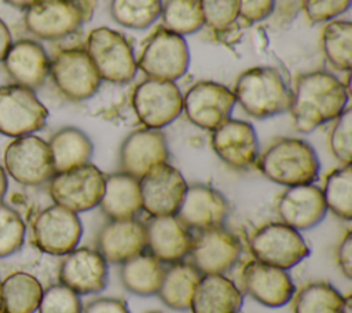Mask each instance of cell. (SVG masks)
<instances>
[{
    "instance_id": "cell-51",
    "label": "cell",
    "mask_w": 352,
    "mask_h": 313,
    "mask_svg": "<svg viewBox=\"0 0 352 313\" xmlns=\"http://www.w3.org/2000/svg\"><path fill=\"white\" fill-rule=\"evenodd\" d=\"M0 313H4V312H3V310H0Z\"/></svg>"
},
{
    "instance_id": "cell-4",
    "label": "cell",
    "mask_w": 352,
    "mask_h": 313,
    "mask_svg": "<svg viewBox=\"0 0 352 313\" xmlns=\"http://www.w3.org/2000/svg\"><path fill=\"white\" fill-rule=\"evenodd\" d=\"M85 52L100 80L125 84L136 74L138 66L133 49L128 40L117 30L106 26L91 30L87 37Z\"/></svg>"
},
{
    "instance_id": "cell-22",
    "label": "cell",
    "mask_w": 352,
    "mask_h": 313,
    "mask_svg": "<svg viewBox=\"0 0 352 313\" xmlns=\"http://www.w3.org/2000/svg\"><path fill=\"white\" fill-rule=\"evenodd\" d=\"M326 211L322 189L312 183L287 187L276 202L280 222L297 231L314 228L324 218Z\"/></svg>"
},
{
    "instance_id": "cell-2",
    "label": "cell",
    "mask_w": 352,
    "mask_h": 313,
    "mask_svg": "<svg viewBox=\"0 0 352 313\" xmlns=\"http://www.w3.org/2000/svg\"><path fill=\"white\" fill-rule=\"evenodd\" d=\"M256 163L264 177L285 187L311 184L320 170L314 147L296 137L275 140L257 156Z\"/></svg>"
},
{
    "instance_id": "cell-40",
    "label": "cell",
    "mask_w": 352,
    "mask_h": 313,
    "mask_svg": "<svg viewBox=\"0 0 352 313\" xmlns=\"http://www.w3.org/2000/svg\"><path fill=\"white\" fill-rule=\"evenodd\" d=\"M205 25L221 30L239 18V0H199Z\"/></svg>"
},
{
    "instance_id": "cell-7",
    "label": "cell",
    "mask_w": 352,
    "mask_h": 313,
    "mask_svg": "<svg viewBox=\"0 0 352 313\" xmlns=\"http://www.w3.org/2000/svg\"><path fill=\"white\" fill-rule=\"evenodd\" d=\"M133 111L146 128L161 129L183 111V95L173 81L147 78L132 93Z\"/></svg>"
},
{
    "instance_id": "cell-30",
    "label": "cell",
    "mask_w": 352,
    "mask_h": 313,
    "mask_svg": "<svg viewBox=\"0 0 352 313\" xmlns=\"http://www.w3.org/2000/svg\"><path fill=\"white\" fill-rule=\"evenodd\" d=\"M164 268L153 254L140 253L122 262L120 277L122 286L132 294L150 297L158 292Z\"/></svg>"
},
{
    "instance_id": "cell-48",
    "label": "cell",
    "mask_w": 352,
    "mask_h": 313,
    "mask_svg": "<svg viewBox=\"0 0 352 313\" xmlns=\"http://www.w3.org/2000/svg\"><path fill=\"white\" fill-rule=\"evenodd\" d=\"M352 312V297L348 294L344 297V303H342V313H351Z\"/></svg>"
},
{
    "instance_id": "cell-13",
    "label": "cell",
    "mask_w": 352,
    "mask_h": 313,
    "mask_svg": "<svg viewBox=\"0 0 352 313\" xmlns=\"http://www.w3.org/2000/svg\"><path fill=\"white\" fill-rule=\"evenodd\" d=\"M235 96L226 85L198 81L183 95V111L195 126L213 130L231 118Z\"/></svg>"
},
{
    "instance_id": "cell-10",
    "label": "cell",
    "mask_w": 352,
    "mask_h": 313,
    "mask_svg": "<svg viewBox=\"0 0 352 313\" xmlns=\"http://www.w3.org/2000/svg\"><path fill=\"white\" fill-rule=\"evenodd\" d=\"M48 118L47 107L33 89L16 84L0 86V133L21 137L40 130Z\"/></svg>"
},
{
    "instance_id": "cell-18",
    "label": "cell",
    "mask_w": 352,
    "mask_h": 313,
    "mask_svg": "<svg viewBox=\"0 0 352 313\" xmlns=\"http://www.w3.org/2000/svg\"><path fill=\"white\" fill-rule=\"evenodd\" d=\"M59 280L78 295L100 292L107 284V261L96 248L76 247L62 259Z\"/></svg>"
},
{
    "instance_id": "cell-34",
    "label": "cell",
    "mask_w": 352,
    "mask_h": 313,
    "mask_svg": "<svg viewBox=\"0 0 352 313\" xmlns=\"http://www.w3.org/2000/svg\"><path fill=\"white\" fill-rule=\"evenodd\" d=\"M327 210L338 218L349 221L352 218V167L342 165L330 172L324 178L322 189Z\"/></svg>"
},
{
    "instance_id": "cell-25",
    "label": "cell",
    "mask_w": 352,
    "mask_h": 313,
    "mask_svg": "<svg viewBox=\"0 0 352 313\" xmlns=\"http://www.w3.org/2000/svg\"><path fill=\"white\" fill-rule=\"evenodd\" d=\"M1 62L8 77L16 85L29 89L41 86L50 73V59L45 49L28 38L12 43Z\"/></svg>"
},
{
    "instance_id": "cell-28",
    "label": "cell",
    "mask_w": 352,
    "mask_h": 313,
    "mask_svg": "<svg viewBox=\"0 0 352 313\" xmlns=\"http://www.w3.org/2000/svg\"><path fill=\"white\" fill-rule=\"evenodd\" d=\"M55 173L66 172L89 163L94 154L91 139L78 128L65 126L56 130L48 141Z\"/></svg>"
},
{
    "instance_id": "cell-23",
    "label": "cell",
    "mask_w": 352,
    "mask_h": 313,
    "mask_svg": "<svg viewBox=\"0 0 352 313\" xmlns=\"http://www.w3.org/2000/svg\"><path fill=\"white\" fill-rule=\"evenodd\" d=\"M144 228L146 247L161 262L175 264L190 254L192 235L175 214L153 217Z\"/></svg>"
},
{
    "instance_id": "cell-50",
    "label": "cell",
    "mask_w": 352,
    "mask_h": 313,
    "mask_svg": "<svg viewBox=\"0 0 352 313\" xmlns=\"http://www.w3.org/2000/svg\"><path fill=\"white\" fill-rule=\"evenodd\" d=\"M146 313H162V312H160V310H148Z\"/></svg>"
},
{
    "instance_id": "cell-44",
    "label": "cell",
    "mask_w": 352,
    "mask_h": 313,
    "mask_svg": "<svg viewBox=\"0 0 352 313\" xmlns=\"http://www.w3.org/2000/svg\"><path fill=\"white\" fill-rule=\"evenodd\" d=\"M336 258L340 270L344 273L346 279L352 277V232L348 231L344 237L341 239L337 251Z\"/></svg>"
},
{
    "instance_id": "cell-35",
    "label": "cell",
    "mask_w": 352,
    "mask_h": 313,
    "mask_svg": "<svg viewBox=\"0 0 352 313\" xmlns=\"http://www.w3.org/2000/svg\"><path fill=\"white\" fill-rule=\"evenodd\" d=\"M160 16L164 29L182 37L198 32L205 25L199 0H166Z\"/></svg>"
},
{
    "instance_id": "cell-42",
    "label": "cell",
    "mask_w": 352,
    "mask_h": 313,
    "mask_svg": "<svg viewBox=\"0 0 352 313\" xmlns=\"http://www.w3.org/2000/svg\"><path fill=\"white\" fill-rule=\"evenodd\" d=\"M275 8V0H239V18L256 23L267 16Z\"/></svg>"
},
{
    "instance_id": "cell-11",
    "label": "cell",
    "mask_w": 352,
    "mask_h": 313,
    "mask_svg": "<svg viewBox=\"0 0 352 313\" xmlns=\"http://www.w3.org/2000/svg\"><path fill=\"white\" fill-rule=\"evenodd\" d=\"M32 235L34 244L43 253L66 255L77 247L82 225L77 213L54 203L34 217Z\"/></svg>"
},
{
    "instance_id": "cell-43",
    "label": "cell",
    "mask_w": 352,
    "mask_h": 313,
    "mask_svg": "<svg viewBox=\"0 0 352 313\" xmlns=\"http://www.w3.org/2000/svg\"><path fill=\"white\" fill-rule=\"evenodd\" d=\"M81 313H131L126 303L118 298H98L91 301Z\"/></svg>"
},
{
    "instance_id": "cell-47",
    "label": "cell",
    "mask_w": 352,
    "mask_h": 313,
    "mask_svg": "<svg viewBox=\"0 0 352 313\" xmlns=\"http://www.w3.org/2000/svg\"><path fill=\"white\" fill-rule=\"evenodd\" d=\"M6 192H7V174H6V170L0 166V202L4 198Z\"/></svg>"
},
{
    "instance_id": "cell-36",
    "label": "cell",
    "mask_w": 352,
    "mask_h": 313,
    "mask_svg": "<svg viewBox=\"0 0 352 313\" xmlns=\"http://www.w3.org/2000/svg\"><path fill=\"white\" fill-rule=\"evenodd\" d=\"M162 0H110V15L128 29H147L161 15Z\"/></svg>"
},
{
    "instance_id": "cell-3",
    "label": "cell",
    "mask_w": 352,
    "mask_h": 313,
    "mask_svg": "<svg viewBox=\"0 0 352 313\" xmlns=\"http://www.w3.org/2000/svg\"><path fill=\"white\" fill-rule=\"evenodd\" d=\"M235 102L253 118H268L289 110L292 92L282 74L271 66H258L239 74L234 86Z\"/></svg>"
},
{
    "instance_id": "cell-9",
    "label": "cell",
    "mask_w": 352,
    "mask_h": 313,
    "mask_svg": "<svg viewBox=\"0 0 352 313\" xmlns=\"http://www.w3.org/2000/svg\"><path fill=\"white\" fill-rule=\"evenodd\" d=\"M6 172L19 184L40 185L55 174L48 143L34 135L15 137L4 150Z\"/></svg>"
},
{
    "instance_id": "cell-41",
    "label": "cell",
    "mask_w": 352,
    "mask_h": 313,
    "mask_svg": "<svg viewBox=\"0 0 352 313\" xmlns=\"http://www.w3.org/2000/svg\"><path fill=\"white\" fill-rule=\"evenodd\" d=\"M351 5V0H304L302 8L305 16L314 22H329L345 12Z\"/></svg>"
},
{
    "instance_id": "cell-16",
    "label": "cell",
    "mask_w": 352,
    "mask_h": 313,
    "mask_svg": "<svg viewBox=\"0 0 352 313\" xmlns=\"http://www.w3.org/2000/svg\"><path fill=\"white\" fill-rule=\"evenodd\" d=\"M242 251L239 239L223 227L201 231L192 237L190 255L192 265L202 275H223L238 261Z\"/></svg>"
},
{
    "instance_id": "cell-1",
    "label": "cell",
    "mask_w": 352,
    "mask_h": 313,
    "mask_svg": "<svg viewBox=\"0 0 352 313\" xmlns=\"http://www.w3.org/2000/svg\"><path fill=\"white\" fill-rule=\"evenodd\" d=\"M346 86L327 71H311L302 74L292 92L289 111L294 128L301 133H309L318 126L336 119L348 104Z\"/></svg>"
},
{
    "instance_id": "cell-20",
    "label": "cell",
    "mask_w": 352,
    "mask_h": 313,
    "mask_svg": "<svg viewBox=\"0 0 352 313\" xmlns=\"http://www.w3.org/2000/svg\"><path fill=\"white\" fill-rule=\"evenodd\" d=\"M228 210V202L220 191L205 184H192L187 187L175 216L188 229L206 231L223 227Z\"/></svg>"
},
{
    "instance_id": "cell-32",
    "label": "cell",
    "mask_w": 352,
    "mask_h": 313,
    "mask_svg": "<svg viewBox=\"0 0 352 313\" xmlns=\"http://www.w3.org/2000/svg\"><path fill=\"white\" fill-rule=\"evenodd\" d=\"M292 299L293 313H342L344 297L326 281L305 284Z\"/></svg>"
},
{
    "instance_id": "cell-14",
    "label": "cell",
    "mask_w": 352,
    "mask_h": 313,
    "mask_svg": "<svg viewBox=\"0 0 352 313\" xmlns=\"http://www.w3.org/2000/svg\"><path fill=\"white\" fill-rule=\"evenodd\" d=\"M183 174L168 162L139 178L142 209L151 217L176 214L187 189Z\"/></svg>"
},
{
    "instance_id": "cell-45",
    "label": "cell",
    "mask_w": 352,
    "mask_h": 313,
    "mask_svg": "<svg viewBox=\"0 0 352 313\" xmlns=\"http://www.w3.org/2000/svg\"><path fill=\"white\" fill-rule=\"evenodd\" d=\"M11 44H12V40H11L10 29L3 22V19H0V62L4 59V56H6L7 51L10 49Z\"/></svg>"
},
{
    "instance_id": "cell-29",
    "label": "cell",
    "mask_w": 352,
    "mask_h": 313,
    "mask_svg": "<svg viewBox=\"0 0 352 313\" xmlns=\"http://www.w3.org/2000/svg\"><path fill=\"white\" fill-rule=\"evenodd\" d=\"M199 279L201 273L192 264L175 262L164 272L157 294L168 308L187 310Z\"/></svg>"
},
{
    "instance_id": "cell-6",
    "label": "cell",
    "mask_w": 352,
    "mask_h": 313,
    "mask_svg": "<svg viewBox=\"0 0 352 313\" xmlns=\"http://www.w3.org/2000/svg\"><path fill=\"white\" fill-rule=\"evenodd\" d=\"M136 66L148 78L175 82L188 70V45L184 37L166 29H160L146 43Z\"/></svg>"
},
{
    "instance_id": "cell-27",
    "label": "cell",
    "mask_w": 352,
    "mask_h": 313,
    "mask_svg": "<svg viewBox=\"0 0 352 313\" xmlns=\"http://www.w3.org/2000/svg\"><path fill=\"white\" fill-rule=\"evenodd\" d=\"M99 206L110 220L135 218L142 210L139 180L124 172L104 176Z\"/></svg>"
},
{
    "instance_id": "cell-19",
    "label": "cell",
    "mask_w": 352,
    "mask_h": 313,
    "mask_svg": "<svg viewBox=\"0 0 352 313\" xmlns=\"http://www.w3.org/2000/svg\"><path fill=\"white\" fill-rule=\"evenodd\" d=\"M210 146L214 154L230 167L246 169L256 163L258 139L254 128L241 119H227L212 130Z\"/></svg>"
},
{
    "instance_id": "cell-5",
    "label": "cell",
    "mask_w": 352,
    "mask_h": 313,
    "mask_svg": "<svg viewBox=\"0 0 352 313\" xmlns=\"http://www.w3.org/2000/svg\"><path fill=\"white\" fill-rule=\"evenodd\" d=\"M256 261L280 269H290L309 255V247L300 232L283 222H267L249 239Z\"/></svg>"
},
{
    "instance_id": "cell-38",
    "label": "cell",
    "mask_w": 352,
    "mask_h": 313,
    "mask_svg": "<svg viewBox=\"0 0 352 313\" xmlns=\"http://www.w3.org/2000/svg\"><path fill=\"white\" fill-rule=\"evenodd\" d=\"M37 310L38 313H81L82 305L78 294L59 283L43 290Z\"/></svg>"
},
{
    "instance_id": "cell-21",
    "label": "cell",
    "mask_w": 352,
    "mask_h": 313,
    "mask_svg": "<svg viewBox=\"0 0 352 313\" xmlns=\"http://www.w3.org/2000/svg\"><path fill=\"white\" fill-rule=\"evenodd\" d=\"M245 291L258 303L268 308H280L292 301L294 284L285 269L249 261L242 270Z\"/></svg>"
},
{
    "instance_id": "cell-26",
    "label": "cell",
    "mask_w": 352,
    "mask_h": 313,
    "mask_svg": "<svg viewBox=\"0 0 352 313\" xmlns=\"http://www.w3.org/2000/svg\"><path fill=\"white\" fill-rule=\"evenodd\" d=\"M243 305L241 290L224 275L201 276L190 303L192 313H239Z\"/></svg>"
},
{
    "instance_id": "cell-37",
    "label": "cell",
    "mask_w": 352,
    "mask_h": 313,
    "mask_svg": "<svg viewBox=\"0 0 352 313\" xmlns=\"http://www.w3.org/2000/svg\"><path fill=\"white\" fill-rule=\"evenodd\" d=\"M25 222L10 206L0 202V258L16 253L25 240Z\"/></svg>"
},
{
    "instance_id": "cell-33",
    "label": "cell",
    "mask_w": 352,
    "mask_h": 313,
    "mask_svg": "<svg viewBox=\"0 0 352 313\" xmlns=\"http://www.w3.org/2000/svg\"><path fill=\"white\" fill-rule=\"evenodd\" d=\"M322 51L331 67L348 71L352 63V25L349 21H329L322 32Z\"/></svg>"
},
{
    "instance_id": "cell-17",
    "label": "cell",
    "mask_w": 352,
    "mask_h": 313,
    "mask_svg": "<svg viewBox=\"0 0 352 313\" xmlns=\"http://www.w3.org/2000/svg\"><path fill=\"white\" fill-rule=\"evenodd\" d=\"M169 150L165 135L160 129H136L131 132L120 147L121 172L140 178L153 167L166 163Z\"/></svg>"
},
{
    "instance_id": "cell-31",
    "label": "cell",
    "mask_w": 352,
    "mask_h": 313,
    "mask_svg": "<svg viewBox=\"0 0 352 313\" xmlns=\"http://www.w3.org/2000/svg\"><path fill=\"white\" fill-rule=\"evenodd\" d=\"M43 295L40 281L26 272H14L1 281L4 313H34Z\"/></svg>"
},
{
    "instance_id": "cell-8",
    "label": "cell",
    "mask_w": 352,
    "mask_h": 313,
    "mask_svg": "<svg viewBox=\"0 0 352 313\" xmlns=\"http://www.w3.org/2000/svg\"><path fill=\"white\" fill-rule=\"evenodd\" d=\"M104 185V174L92 163L55 173L50 180L52 200L74 213L88 211L99 206Z\"/></svg>"
},
{
    "instance_id": "cell-46",
    "label": "cell",
    "mask_w": 352,
    "mask_h": 313,
    "mask_svg": "<svg viewBox=\"0 0 352 313\" xmlns=\"http://www.w3.org/2000/svg\"><path fill=\"white\" fill-rule=\"evenodd\" d=\"M4 3H7V4H10V5H12V7H15V8H23V10H26V8H29L30 5H33L34 3H37L38 0H3Z\"/></svg>"
},
{
    "instance_id": "cell-49",
    "label": "cell",
    "mask_w": 352,
    "mask_h": 313,
    "mask_svg": "<svg viewBox=\"0 0 352 313\" xmlns=\"http://www.w3.org/2000/svg\"><path fill=\"white\" fill-rule=\"evenodd\" d=\"M0 310H1V281H0Z\"/></svg>"
},
{
    "instance_id": "cell-39",
    "label": "cell",
    "mask_w": 352,
    "mask_h": 313,
    "mask_svg": "<svg viewBox=\"0 0 352 313\" xmlns=\"http://www.w3.org/2000/svg\"><path fill=\"white\" fill-rule=\"evenodd\" d=\"M330 150L342 163L351 165L352 158V111L346 107L337 118L330 132Z\"/></svg>"
},
{
    "instance_id": "cell-24",
    "label": "cell",
    "mask_w": 352,
    "mask_h": 313,
    "mask_svg": "<svg viewBox=\"0 0 352 313\" xmlns=\"http://www.w3.org/2000/svg\"><path fill=\"white\" fill-rule=\"evenodd\" d=\"M144 247L146 228L135 218L110 220L96 236V250L111 264H122L143 253Z\"/></svg>"
},
{
    "instance_id": "cell-12",
    "label": "cell",
    "mask_w": 352,
    "mask_h": 313,
    "mask_svg": "<svg viewBox=\"0 0 352 313\" xmlns=\"http://www.w3.org/2000/svg\"><path fill=\"white\" fill-rule=\"evenodd\" d=\"M50 74L58 91L73 102L92 97L100 86V77L84 49L60 51L50 62Z\"/></svg>"
},
{
    "instance_id": "cell-15",
    "label": "cell",
    "mask_w": 352,
    "mask_h": 313,
    "mask_svg": "<svg viewBox=\"0 0 352 313\" xmlns=\"http://www.w3.org/2000/svg\"><path fill=\"white\" fill-rule=\"evenodd\" d=\"M84 21L76 0H38L23 15L28 32L43 40H58L74 33Z\"/></svg>"
}]
</instances>
